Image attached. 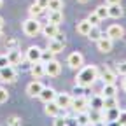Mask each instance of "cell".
I'll use <instances>...</instances> for the list:
<instances>
[{
	"label": "cell",
	"instance_id": "obj_43",
	"mask_svg": "<svg viewBox=\"0 0 126 126\" xmlns=\"http://www.w3.org/2000/svg\"><path fill=\"white\" fill-rule=\"evenodd\" d=\"M114 4H121V0H105V5H114Z\"/></svg>",
	"mask_w": 126,
	"mask_h": 126
},
{
	"label": "cell",
	"instance_id": "obj_3",
	"mask_svg": "<svg viewBox=\"0 0 126 126\" xmlns=\"http://www.w3.org/2000/svg\"><path fill=\"white\" fill-rule=\"evenodd\" d=\"M89 105V102L82 96V94H75V96H72V109L75 110V112H84L86 107Z\"/></svg>",
	"mask_w": 126,
	"mask_h": 126
},
{
	"label": "cell",
	"instance_id": "obj_45",
	"mask_svg": "<svg viewBox=\"0 0 126 126\" xmlns=\"http://www.w3.org/2000/svg\"><path fill=\"white\" fill-rule=\"evenodd\" d=\"M110 126H121V124H119L117 121H110Z\"/></svg>",
	"mask_w": 126,
	"mask_h": 126
},
{
	"label": "cell",
	"instance_id": "obj_6",
	"mask_svg": "<svg viewBox=\"0 0 126 126\" xmlns=\"http://www.w3.org/2000/svg\"><path fill=\"white\" fill-rule=\"evenodd\" d=\"M112 42H114V40L110 39V37H107V35L103 37V35H102V37L96 40L98 51H100V53H110V51H112Z\"/></svg>",
	"mask_w": 126,
	"mask_h": 126
},
{
	"label": "cell",
	"instance_id": "obj_31",
	"mask_svg": "<svg viewBox=\"0 0 126 126\" xmlns=\"http://www.w3.org/2000/svg\"><path fill=\"white\" fill-rule=\"evenodd\" d=\"M42 12H44V7H40L39 4H33L30 7V16H32V18H39Z\"/></svg>",
	"mask_w": 126,
	"mask_h": 126
},
{
	"label": "cell",
	"instance_id": "obj_49",
	"mask_svg": "<svg viewBox=\"0 0 126 126\" xmlns=\"http://www.w3.org/2000/svg\"><path fill=\"white\" fill-rule=\"evenodd\" d=\"M2 2H4V0H0V5H2Z\"/></svg>",
	"mask_w": 126,
	"mask_h": 126
},
{
	"label": "cell",
	"instance_id": "obj_21",
	"mask_svg": "<svg viewBox=\"0 0 126 126\" xmlns=\"http://www.w3.org/2000/svg\"><path fill=\"white\" fill-rule=\"evenodd\" d=\"M91 26H93V25H91L88 19H82V21L77 23V32H79L81 35H88L89 32H91Z\"/></svg>",
	"mask_w": 126,
	"mask_h": 126
},
{
	"label": "cell",
	"instance_id": "obj_4",
	"mask_svg": "<svg viewBox=\"0 0 126 126\" xmlns=\"http://www.w3.org/2000/svg\"><path fill=\"white\" fill-rule=\"evenodd\" d=\"M44 67H46V75H49V77H56L61 72V65H60V61H56V60H51V61L44 63Z\"/></svg>",
	"mask_w": 126,
	"mask_h": 126
},
{
	"label": "cell",
	"instance_id": "obj_26",
	"mask_svg": "<svg viewBox=\"0 0 126 126\" xmlns=\"http://www.w3.org/2000/svg\"><path fill=\"white\" fill-rule=\"evenodd\" d=\"M117 107V98L116 96H103V110L105 109H114Z\"/></svg>",
	"mask_w": 126,
	"mask_h": 126
},
{
	"label": "cell",
	"instance_id": "obj_5",
	"mask_svg": "<svg viewBox=\"0 0 126 126\" xmlns=\"http://www.w3.org/2000/svg\"><path fill=\"white\" fill-rule=\"evenodd\" d=\"M0 81H4V82H14L16 81V70L12 65L0 68Z\"/></svg>",
	"mask_w": 126,
	"mask_h": 126
},
{
	"label": "cell",
	"instance_id": "obj_18",
	"mask_svg": "<svg viewBox=\"0 0 126 126\" xmlns=\"http://www.w3.org/2000/svg\"><path fill=\"white\" fill-rule=\"evenodd\" d=\"M61 21H63V14H61V11H49V14H47V23L60 25Z\"/></svg>",
	"mask_w": 126,
	"mask_h": 126
},
{
	"label": "cell",
	"instance_id": "obj_20",
	"mask_svg": "<svg viewBox=\"0 0 126 126\" xmlns=\"http://www.w3.org/2000/svg\"><path fill=\"white\" fill-rule=\"evenodd\" d=\"M119 117V107H114V109H105V114H103V121L107 119L109 123L110 121H117Z\"/></svg>",
	"mask_w": 126,
	"mask_h": 126
},
{
	"label": "cell",
	"instance_id": "obj_47",
	"mask_svg": "<svg viewBox=\"0 0 126 126\" xmlns=\"http://www.w3.org/2000/svg\"><path fill=\"white\" fill-rule=\"evenodd\" d=\"M2 26H4V19L0 18V30H2Z\"/></svg>",
	"mask_w": 126,
	"mask_h": 126
},
{
	"label": "cell",
	"instance_id": "obj_14",
	"mask_svg": "<svg viewBox=\"0 0 126 126\" xmlns=\"http://www.w3.org/2000/svg\"><path fill=\"white\" fill-rule=\"evenodd\" d=\"M63 47H65V42L56 40V39H47V49L53 51L54 54H56V53H61Z\"/></svg>",
	"mask_w": 126,
	"mask_h": 126
},
{
	"label": "cell",
	"instance_id": "obj_40",
	"mask_svg": "<svg viewBox=\"0 0 126 126\" xmlns=\"http://www.w3.org/2000/svg\"><path fill=\"white\" fill-rule=\"evenodd\" d=\"M67 119V126H79V123H77V117L74 119V117H65Z\"/></svg>",
	"mask_w": 126,
	"mask_h": 126
},
{
	"label": "cell",
	"instance_id": "obj_11",
	"mask_svg": "<svg viewBox=\"0 0 126 126\" xmlns=\"http://www.w3.org/2000/svg\"><path fill=\"white\" fill-rule=\"evenodd\" d=\"M56 91L53 89V88H42V91H40V94H39V98L44 102V103H47V102H53L54 98H56Z\"/></svg>",
	"mask_w": 126,
	"mask_h": 126
},
{
	"label": "cell",
	"instance_id": "obj_29",
	"mask_svg": "<svg viewBox=\"0 0 126 126\" xmlns=\"http://www.w3.org/2000/svg\"><path fill=\"white\" fill-rule=\"evenodd\" d=\"M88 37H89V40H94V42H96V40L102 37V32H100V28H98V26H91V32L88 33Z\"/></svg>",
	"mask_w": 126,
	"mask_h": 126
},
{
	"label": "cell",
	"instance_id": "obj_41",
	"mask_svg": "<svg viewBox=\"0 0 126 126\" xmlns=\"http://www.w3.org/2000/svg\"><path fill=\"white\" fill-rule=\"evenodd\" d=\"M5 44H7V47H11V49H16V44H18V42H16L14 39H9Z\"/></svg>",
	"mask_w": 126,
	"mask_h": 126
},
{
	"label": "cell",
	"instance_id": "obj_19",
	"mask_svg": "<svg viewBox=\"0 0 126 126\" xmlns=\"http://www.w3.org/2000/svg\"><path fill=\"white\" fill-rule=\"evenodd\" d=\"M102 79H103V84H116V72H112L110 68H105L102 72Z\"/></svg>",
	"mask_w": 126,
	"mask_h": 126
},
{
	"label": "cell",
	"instance_id": "obj_23",
	"mask_svg": "<svg viewBox=\"0 0 126 126\" xmlns=\"http://www.w3.org/2000/svg\"><path fill=\"white\" fill-rule=\"evenodd\" d=\"M89 105L91 109H98V110H103V94H96L89 100Z\"/></svg>",
	"mask_w": 126,
	"mask_h": 126
},
{
	"label": "cell",
	"instance_id": "obj_42",
	"mask_svg": "<svg viewBox=\"0 0 126 126\" xmlns=\"http://www.w3.org/2000/svg\"><path fill=\"white\" fill-rule=\"evenodd\" d=\"M35 4H39L40 7H44V9H47V4H49V0H35Z\"/></svg>",
	"mask_w": 126,
	"mask_h": 126
},
{
	"label": "cell",
	"instance_id": "obj_12",
	"mask_svg": "<svg viewBox=\"0 0 126 126\" xmlns=\"http://www.w3.org/2000/svg\"><path fill=\"white\" fill-rule=\"evenodd\" d=\"M82 61H84V58H82L81 53H72L68 56V67L70 68H81L82 67Z\"/></svg>",
	"mask_w": 126,
	"mask_h": 126
},
{
	"label": "cell",
	"instance_id": "obj_30",
	"mask_svg": "<svg viewBox=\"0 0 126 126\" xmlns=\"http://www.w3.org/2000/svg\"><path fill=\"white\" fill-rule=\"evenodd\" d=\"M94 12L100 16V19H105V18H109V5H98L94 9Z\"/></svg>",
	"mask_w": 126,
	"mask_h": 126
},
{
	"label": "cell",
	"instance_id": "obj_38",
	"mask_svg": "<svg viewBox=\"0 0 126 126\" xmlns=\"http://www.w3.org/2000/svg\"><path fill=\"white\" fill-rule=\"evenodd\" d=\"M54 126H67V119L65 117H54Z\"/></svg>",
	"mask_w": 126,
	"mask_h": 126
},
{
	"label": "cell",
	"instance_id": "obj_44",
	"mask_svg": "<svg viewBox=\"0 0 126 126\" xmlns=\"http://www.w3.org/2000/svg\"><path fill=\"white\" fill-rule=\"evenodd\" d=\"M94 126H105V121H98V123H93Z\"/></svg>",
	"mask_w": 126,
	"mask_h": 126
},
{
	"label": "cell",
	"instance_id": "obj_46",
	"mask_svg": "<svg viewBox=\"0 0 126 126\" xmlns=\"http://www.w3.org/2000/svg\"><path fill=\"white\" fill-rule=\"evenodd\" d=\"M77 2H79V4H88L89 0H77Z\"/></svg>",
	"mask_w": 126,
	"mask_h": 126
},
{
	"label": "cell",
	"instance_id": "obj_35",
	"mask_svg": "<svg viewBox=\"0 0 126 126\" xmlns=\"http://www.w3.org/2000/svg\"><path fill=\"white\" fill-rule=\"evenodd\" d=\"M7 98H9V93H7V89H5V88H0V103L7 102Z\"/></svg>",
	"mask_w": 126,
	"mask_h": 126
},
{
	"label": "cell",
	"instance_id": "obj_24",
	"mask_svg": "<svg viewBox=\"0 0 126 126\" xmlns=\"http://www.w3.org/2000/svg\"><path fill=\"white\" fill-rule=\"evenodd\" d=\"M89 114V119H91V123H98V121H103V112L102 110H98V109H91V112H88Z\"/></svg>",
	"mask_w": 126,
	"mask_h": 126
},
{
	"label": "cell",
	"instance_id": "obj_33",
	"mask_svg": "<svg viewBox=\"0 0 126 126\" xmlns=\"http://www.w3.org/2000/svg\"><path fill=\"white\" fill-rule=\"evenodd\" d=\"M88 21H89V23H91V25H93V26H98V25H100V21H102V19H100V16H98V14H96V12H91V14H89V16H88Z\"/></svg>",
	"mask_w": 126,
	"mask_h": 126
},
{
	"label": "cell",
	"instance_id": "obj_28",
	"mask_svg": "<svg viewBox=\"0 0 126 126\" xmlns=\"http://www.w3.org/2000/svg\"><path fill=\"white\" fill-rule=\"evenodd\" d=\"M47 9L49 11H61L63 9V0H49Z\"/></svg>",
	"mask_w": 126,
	"mask_h": 126
},
{
	"label": "cell",
	"instance_id": "obj_10",
	"mask_svg": "<svg viewBox=\"0 0 126 126\" xmlns=\"http://www.w3.org/2000/svg\"><path fill=\"white\" fill-rule=\"evenodd\" d=\"M61 107L53 100V102H47L46 103V114L47 116H51V117H58V116H61Z\"/></svg>",
	"mask_w": 126,
	"mask_h": 126
},
{
	"label": "cell",
	"instance_id": "obj_16",
	"mask_svg": "<svg viewBox=\"0 0 126 126\" xmlns=\"http://www.w3.org/2000/svg\"><path fill=\"white\" fill-rule=\"evenodd\" d=\"M60 32V28H58V25H53V23H47L46 26H42V33H44V37H47V39H53V37H56V33Z\"/></svg>",
	"mask_w": 126,
	"mask_h": 126
},
{
	"label": "cell",
	"instance_id": "obj_34",
	"mask_svg": "<svg viewBox=\"0 0 126 126\" xmlns=\"http://www.w3.org/2000/svg\"><path fill=\"white\" fill-rule=\"evenodd\" d=\"M117 123L121 126H126V110H119V117H117Z\"/></svg>",
	"mask_w": 126,
	"mask_h": 126
},
{
	"label": "cell",
	"instance_id": "obj_7",
	"mask_svg": "<svg viewBox=\"0 0 126 126\" xmlns=\"http://www.w3.org/2000/svg\"><path fill=\"white\" fill-rule=\"evenodd\" d=\"M123 35H124V30H123L121 25H110V26L107 28V37H110L112 40H117V39H121Z\"/></svg>",
	"mask_w": 126,
	"mask_h": 126
},
{
	"label": "cell",
	"instance_id": "obj_15",
	"mask_svg": "<svg viewBox=\"0 0 126 126\" xmlns=\"http://www.w3.org/2000/svg\"><path fill=\"white\" fill-rule=\"evenodd\" d=\"M42 82H39V81H33V82H30L28 86H26V93L30 94V96H39L40 94V91H42Z\"/></svg>",
	"mask_w": 126,
	"mask_h": 126
},
{
	"label": "cell",
	"instance_id": "obj_8",
	"mask_svg": "<svg viewBox=\"0 0 126 126\" xmlns=\"http://www.w3.org/2000/svg\"><path fill=\"white\" fill-rule=\"evenodd\" d=\"M54 102H56L63 110H65V109H68V107L72 105V96H70L68 93H58L56 98H54Z\"/></svg>",
	"mask_w": 126,
	"mask_h": 126
},
{
	"label": "cell",
	"instance_id": "obj_27",
	"mask_svg": "<svg viewBox=\"0 0 126 126\" xmlns=\"http://www.w3.org/2000/svg\"><path fill=\"white\" fill-rule=\"evenodd\" d=\"M77 123L81 126H89V123H91L89 114L88 112H77Z\"/></svg>",
	"mask_w": 126,
	"mask_h": 126
},
{
	"label": "cell",
	"instance_id": "obj_39",
	"mask_svg": "<svg viewBox=\"0 0 126 126\" xmlns=\"http://www.w3.org/2000/svg\"><path fill=\"white\" fill-rule=\"evenodd\" d=\"M117 72L123 74V75H126V61H123V63H119V65H117Z\"/></svg>",
	"mask_w": 126,
	"mask_h": 126
},
{
	"label": "cell",
	"instance_id": "obj_37",
	"mask_svg": "<svg viewBox=\"0 0 126 126\" xmlns=\"http://www.w3.org/2000/svg\"><path fill=\"white\" fill-rule=\"evenodd\" d=\"M11 63H9V58H7V54H4V56H0V68H4V67H9Z\"/></svg>",
	"mask_w": 126,
	"mask_h": 126
},
{
	"label": "cell",
	"instance_id": "obj_13",
	"mask_svg": "<svg viewBox=\"0 0 126 126\" xmlns=\"http://www.w3.org/2000/svg\"><path fill=\"white\" fill-rule=\"evenodd\" d=\"M30 72H32V75H33L35 79H40L42 75H46V67H44V63H42V61H35V63H32Z\"/></svg>",
	"mask_w": 126,
	"mask_h": 126
},
{
	"label": "cell",
	"instance_id": "obj_17",
	"mask_svg": "<svg viewBox=\"0 0 126 126\" xmlns=\"http://www.w3.org/2000/svg\"><path fill=\"white\" fill-rule=\"evenodd\" d=\"M7 58H9V63L14 67V65H19V63L23 61V56H21V51H18V49H11L9 53H7Z\"/></svg>",
	"mask_w": 126,
	"mask_h": 126
},
{
	"label": "cell",
	"instance_id": "obj_48",
	"mask_svg": "<svg viewBox=\"0 0 126 126\" xmlns=\"http://www.w3.org/2000/svg\"><path fill=\"white\" fill-rule=\"evenodd\" d=\"M123 88H124V91H126V79H124V82H123Z\"/></svg>",
	"mask_w": 126,
	"mask_h": 126
},
{
	"label": "cell",
	"instance_id": "obj_2",
	"mask_svg": "<svg viewBox=\"0 0 126 126\" xmlns=\"http://www.w3.org/2000/svg\"><path fill=\"white\" fill-rule=\"evenodd\" d=\"M23 32H25L28 37H35L37 33L42 32V26H40V23H39L37 18H30V19H26L23 23Z\"/></svg>",
	"mask_w": 126,
	"mask_h": 126
},
{
	"label": "cell",
	"instance_id": "obj_22",
	"mask_svg": "<svg viewBox=\"0 0 126 126\" xmlns=\"http://www.w3.org/2000/svg\"><path fill=\"white\" fill-rule=\"evenodd\" d=\"M123 16V9H121V4H114V5H109V18H121Z\"/></svg>",
	"mask_w": 126,
	"mask_h": 126
},
{
	"label": "cell",
	"instance_id": "obj_36",
	"mask_svg": "<svg viewBox=\"0 0 126 126\" xmlns=\"http://www.w3.org/2000/svg\"><path fill=\"white\" fill-rule=\"evenodd\" d=\"M9 126H21V119L19 117H16V116H12V117H9Z\"/></svg>",
	"mask_w": 126,
	"mask_h": 126
},
{
	"label": "cell",
	"instance_id": "obj_32",
	"mask_svg": "<svg viewBox=\"0 0 126 126\" xmlns=\"http://www.w3.org/2000/svg\"><path fill=\"white\" fill-rule=\"evenodd\" d=\"M51 60H54V53L53 51H49V49L42 51V56H40V61L42 63H47V61H51Z\"/></svg>",
	"mask_w": 126,
	"mask_h": 126
},
{
	"label": "cell",
	"instance_id": "obj_9",
	"mask_svg": "<svg viewBox=\"0 0 126 126\" xmlns=\"http://www.w3.org/2000/svg\"><path fill=\"white\" fill-rule=\"evenodd\" d=\"M40 56H42V49L37 46H32L28 47V51H26V60L30 63H35V61H40Z\"/></svg>",
	"mask_w": 126,
	"mask_h": 126
},
{
	"label": "cell",
	"instance_id": "obj_25",
	"mask_svg": "<svg viewBox=\"0 0 126 126\" xmlns=\"http://www.w3.org/2000/svg\"><path fill=\"white\" fill-rule=\"evenodd\" d=\"M116 93H117L116 84H103V91H102L103 96H116Z\"/></svg>",
	"mask_w": 126,
	"mask_h": 126
},
{
	"label": "cell",
	"instance_id": "obj_1",
	"mask_svg": "<svg viewBox=\"0 0 126 126\" xmlns=\"http://www.w3.org/2000/svg\"><path fill=\"white\" fill-rule=\"evenodd\" d=\"M98 79V68L96 67H86V68H82L81 72L77 74V77H75V82L79 84V86H82V88H86V86H91L94 81Z\"/></svg>",
	"mask_w": 126,
	"mask_h": 126
}]
</instances>
